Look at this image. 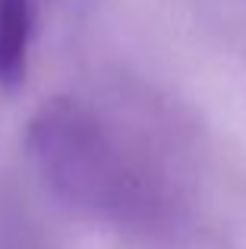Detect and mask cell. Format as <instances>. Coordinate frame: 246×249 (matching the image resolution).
Here are the masks:
<instances>
[{
    "label": "cell",
    "mask_w": 246,
    "mask_h": 249,
    "mask_svg": "<svg viewBox=\"0 0 246 249\" xmlns=\"http://www.w3.org/2000/svg\"><path fill=\"white\" fill-rule=\"evenodd\" d=\"M25 152L67 212L136 237L174 231L177 202L152 161L82 98H51L32 114Z\"/></svg>",
    "instance_id": "cell-1"
},
{
    "label": "cell",
    "mask_w": 246,
    "mask_h": 249,
    "mask_svg": "<svg viewBox=\"0 0 246 249\" xmlns=\"http://www.w3.org/2000/svg\"><path fill=\"white\" fill-rule=\"evenodd\" d=\"M38 0H0V89H16L29 73Z\"/></svg>",
    "instance_id": "cell-2"
}]
</instances>
